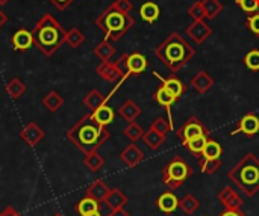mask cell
<instances>
[{"label":"cell","mask_w":259,"mask_h":216,"mask_svg":"<svg viewBox=\"0 0 259 216\" xmlns=\"http://www.w3.org/2000/svg\"><path fill=\"white\" fill-rule=\"evenodd\" d=\"M111 133L106 126L97 123L93 114H85L68 132L67 139L71 141L83 154L97 151L108 139Z\"/></svg>","instance_id":"6da1fadb"},{"label":"cell","mask_w":259,"mask_h":216,"mask_svg":"<svg viewBox=\"0 0 259 216\" xmlns=\"http://www.w3.org/2000/svg\"><path fill=\"white\" fill-rule=\"evenodd\" d=\"M30 32L33 36V44L46 56H52L58 48H61L67 36V30L52 14H44Z\"/></svg>","instance_id":"7a4b0ae2"},{"label":"cell","mask_w":259,"mask_h":216,"mask_svg":"<svg viewBox=\"0 0 259 216\" xmlns=\"http://www.w3.org/2000/svg\"><path fill=\"white\" fill-rule=\"evenodd\" d=\"M155 55L162 64L168 67L170 71L178 73L193 59L196 50L178 32H173L155 48Z\"/></svg>","instance_id":"3957f363"},{"label":"cell","mask_w":259,"mask_h":216,"mask_svg":"<svg viewBox=\"0 0 259 216\" xmlns=\"http://www.w3.org/2000/svg\"><path fill=\"white\" fill-rule=\"evenodd\" d=\"M228 177L249 198L255 197L259 192V159L253 153H247L229 171Z\"/></svg>","instance_id":"277c9868"},{"label":"cell","mask_w":259,"mask_h":216,"mask_svg":"<svg viewBox=\"0 0 259 216\" xmlns=\"http://www.w3.org/2000/svg\"><path fill=\"white\" fill-rule=\"evenodd\" d=\"M96 24L105 32L106 41H118L126 32L132 29L135 20L131 17V14H123L108 6L96 18Z\"/></svg>","instance_id":"5b68a950"},{"label":"cell","mask_w":259,"mask_h":216,"mask_svg":"<svg viewBox=\"0 0 259 216\" xmlns=\"http://www.w3.org/2000/svg\"><path fill=\"white\" fill-rule=\"evenodd\" d=\"M193 176L191 167L181 157H175L170 160L165 168L162 170V183L170 189L176 191L179 189L190 177Z\"/></svg>","instance_id":"8992f818"},{"label":"cell","mask_w":259,"mask_h":216,"mask_svg":"<svg viewBox=\"0 0 259 216\" xmlns=\"http://www.w3.org/2000/svg\"><path fill=\"white\" fill-rule=\"evenodd\" d=\"M178 138L182 141V144L185 145L190 139L197 138V136H208V129L202 124V121L197 117H190L187 120V123L178 129L176 132Z\"/></svg>","instance_id":"52a82bcc"},{"label":"cell","mask_w":259,"mask_h":216,"mask_svg":"<svg viewBox=\"0 0 259 216\" xmlns=\"http://www.w3.org/2000/svg\"><path fill=\"white\" fill-rule=\"evenodd\" d=\"M187 35L196 44H203L212 35V29L205 20H194L193 24L187 29Z\"/></svg>","instance_id":"ba28073f"},{"label":"cell","mask_w":259,"mask_h":216,"mask_svg":"<svg viewBox=\"0 0 259 216\" xmlns=\"http://www.w3.org/2000/svg\"><path fill=\"white\" fill-rule=\"evenodd\" d=\"M240 133H243V135H246V136H249V138H252V136L258 135L259 118L255 115V114H247V115H244V117L240 120L238 127H237L235 130H232V132H231V135H232V136L240 135Z\"/></svg>","instance_id":"9c48e42d"},{"label":"cell","mask_w":259,"mask_h":216,"mask_svg":"<svg viewBox=\"0 0 259 216\" xmlns=\"http://www.w3.org/2000/svg\"><path fill=\"white\" fill-rule=\"evenodd\" d=\"M42 138H44L42 129H41L36 123H33V121L27 123V124L23 127V130L20 132V139H21L24 144H27L29 147L38 145L39 141H41Z\"/></svg>","instance_id":"30bf717a"},{"label":"cell","mask_w":259,"mask_h":216,"mask_svg":"<svg viewBox=\"0 0 259 216\" xmlns=\"http://www.w3.org/2000/svg\"><path fill=\"white\" fill-rule=\"evenodd\" d=\"M217 198H219V201L225 206V209H228V210H238V209H241V206H243V198L231 188V186H226V188H223L219 194H217Z\"/></svg>","instance_id":"8fae6325"},{"label":"cell","mask_w":259,"mask_h":216,"mask_svg":"<svg viewBox=\"0 0 259 216\" xmlns=\"http://www.w3.org/2000/svg\"><path fill=\"white\" fill-rule=\"evenodd\" d=\"M156 206H158L159 212H162L165 215H171L179 209V198L176 197V194H173V191H167L158 197Z\"/></svg>","instance_id":"7c38bea8"},{"label":"cell","mask_w":259,"mask_h":216,"mask_svg":"<svg viewBox=\"0 0 259 216\" xmlns=\"http://www.w3.org/2000/svg\"><path fill=\"white\" fill-rule=\"evenodd\" d=\"M96 73L106 82H118V80H123V76L120 73V70L117 68L115 62L112 61H103L97 68H96Z\"/></svg>","instance_id":"4fadbf2b"},{"label":"cell","mask_w":259,"mask_h":216,"mask_svg":"<svg viewBox=\"0 0 259 216\" xmlns=\"http://www.w3.org/2000/svg\"><path fill=\"white\" fill-rule=\"evenodd\" d=\"M11 42H12L14 50H17V51H26V50H29L33 45L32 32L30 30H26V29H20V30H17L12 35Z\"/></svg>","instance_id":"5bb4252c"},{"label":"cell","mask_w":259,"mask_h":216,"mask_svg":"<svg viewBox=\"0 0 259 216\" xmlns=\"http://www.w3.org/2000/svg\"><path fill=\"white\" fill-rule=\"evenodd\" d=\"M144 153L138 148V145H135L134 142L131 145H127L121 153H120V159L129 167V168H134L137 167L138 164H141L144 160Z\"/></svg>","instance_id":"9a60e30c"},{"label":"cell","mask_w":259,"mask_h":216,"mask_svg":"<svg viewBox=\"0 0 259 216\" xmlns=\"http://www.w3.org/2000/svg\"><path fill=\"white\" fill-rule=\"evenodd\" d=\"M127 201H129V198L126 197V194H123L120 189L114 188V189L109 191V194L106 195V198H105L103 203H105V206H106L108 209H111V212H112V210L124 209V206L127 204Z\"/></svg>","instance_id":"2e32d148"},{"label":"cell","mask_w":259,"mask_h":216,"mask_svg":"<svg viewBox=\"0 0 259 216\" xmlns=\"http://www.w3.org/2000/svg\"><path fill=\"white\" fill-rule=\"evenodd\" d=\"M155 100L158 101V104H161L162 107H165L167 109V114H168V121H170V124H171V104L176 101V97L167 89V88H164L162 85L158 88V91L155 92ZM171 127H173V124H171ZM175 129V127H173Z\"/></svg>","instance_id":"e0dca14e"},{"label":"cell","mask_w":259,"mask_h":216,"mask_svg":"<svg viewBox=\"0 0 259 216\" xmlns=\"http://www.w3.org/2000/svg\"><path fill=\"white\" fill-rule=\"evenodd\" d=\"M155 76L161 80L162 86H164V88H167V89H168V91L176 97V100H178V98L185 92V85H184V83H182V82L175 76V74L165 79V77L159 76V73H156V71H155Z\"/></svg>","instance_id":"ac0fdd59"},{"label":"cell","mask_w":259,"mask_h":216,"mask_svg":"<svg viewBox=\"0 0 259 216\" xmlns=\"http://www.w3.org/2000/svg\"><path fill=\"white\" fill-rule=\"evenodd\" d=\"M193 88L199 94H206L212 86H214V79L206 73V71H199L193 79H191Z\"/></svg>","instance_id":"d6986e66"},{"label":"cell","mask_w":259,"mask_h":216,"mask_svg":"<svg viewBox=\"0 0 259 216\" xmlns=\"http://www.w3.org/2000/svg\"><path fill=\"white\" fill-rule=\"evenodd\" d=\"M109 191H111V189L108 188V185H106L103 180H96V182H93V183L87 188L85 194H87L88 197L97 200L99 203H103L105 198H106V195L109 194Z\"/></svg>","instance_id":"ffe728a7"},{"label":"cell","mask_w":259,"mask_h":216,"mask_svg":"<svg viewBox=\"0 0 259 216\" xmlns=\"http://www.w3.org/2000/svg\"><path fill=\"white\" fill-rule=\"evenodd\" d=\"M146 68H147V59L141 53L127 55V70H129V74L138 76V74L144 73Z\"/></svg>","instance_id":"44dd1931"},{"label":"cell","mask_w":259,"mask_h":216,"mask_svg":"<svg viewBox=\"0 0 259 216\" xmlns=\"http://www.w3.org/2000/svg\"><path fill=\"white\" fill-rule=\"evenodd\" d=\"M118 114H120V117H121L123 120H126L127 123H132V121H135L137 117L141 114V109H140V106H138L134 100H126V101L120 106Z\"/></svg>","instance_id":"7402d4cb"},{"label":"cell","mask_w":259,"mask_h":216,"mask_svg":"<svg viewBox=\"0 0 259 216\" xmlns=\"http://www.w3.org/2000/svg\"><path fill=\"white\" fill-rule=\"evenodd\" d=\"M74 210L80 216L88 215V213H94V212H100V203L88 195H85L76 206Z\"/></svg>","instance_id":"603a6c76"},{"label":"cell","mask_w":259,"mask_h":216,"mask_svg":"<svg viewBox=\"0 0 259 216\" xmlns=\"http://www.w3.org/2000/svg\"><path fill=\"white\" fill-rule=\"evenodd\" d=\"M109 100V97H105L102 92H99L97 89H91L85 97H83V104L91 111L94 112L96 109H99L102 104H105L106 101Z\"/></svg>","instance_id":"cb8c5ba5"},{"label":"cell","mask_w":259,"mask_h":216,"mask_svg":"<svg viewBox=\"0 0 259 216\" xmlns=\"http://www.w3.org/2000/svg\"><path fill=\"white\" fill-rule=\"evenodd\" d=\"M143 141H144V144H146L150 150L156 151V150H159V148L162 147V144L165 142V135H161L159 132L153 130V129L150 127L147 132H144Z\"/></svg>","instance_id":"d4e9b609"},{"label":"cell","mask_w":259,"mask_h":216,"mask_svg":"<svg viewBox=\"0 0 259 216\" xmlns=\"http://www.w3.org/2000/svg\"><path fill=\"white\" fill-rule=\"evenodd\" d=\"M91 114H93L94 120H96L97 123H100L102 126H108V124H111V123L115 120V112H114V109H112L111 106H108L106 103L102 104L99 109H96V111L91 112Z\"/></svg>","instance_id":"484cf974"},{"label":"cell","mask_w":259,"mask_h":216,"mask_svg":"<svg viewBox=\"0 0 259 216\" xmlns=\"http://www.w3.org/2000/svg\"><path fill=\"white\" fill-rule=\"evenodd\" d=\"M64 104V97L61 94H58L56 91H50L44 95L42 98V106L49 111V112H56L62 107Z\"/></svg>","instance_id":"4316f807"},{"label":"cell","mask_w":259,"mask_h":216,"mask_svg":"<svg viewBox=\"0 0 259 216\" xmlns=\"http://www.w3.org/2000/svg\"><path fill=\"white\" fill-rule=\"evenodd\" d=\"M140 15L147 23H155L159 17V8L153 2H146L140 8Z\"/></svg>","instance_id":"83f0119b"},{"label":"cell","mask_w":259,"mask_h":216,"mask_svg":"<svg viewBox=\"0 0 259 216\" xmlns=\"http://www.w3.org/2000/svg\"><path fill=\"white\" fill-rule=\"evenodd\" d=\"M222 156H223V147L217 141L208 139L200 157H205V159H220Z\"/></svg>","instance_id":"f1b7e54d"},{"label":"cell","mask_w":259,"mask_h":216,"mask_svg":"<svg viewBox=\"0 0 259 216\" xmlns=\"http://www.w3.org/2000/svg\"><path fill=\"white\" fill-rule=\"evenodd\" d=\"M83 164L85 167L93 171V173H97L102 170V167L105 165V159L97 153V151H91V153H87L85 157H83Z\"/></svg>","instance_id":"f546056e"},{"label":"cell","mask_w":259,"mask_h":216,"mask_svg":"<svg viewBox=\"0 0 259 216\" xmlns=\"http://www.w3.org/2000/svg\"><path fill=\"white\" fill-rule=\"evenodd\" d=\"M114 53H115V48H114V45L111 44V41H102L99 45H96V48H94V55L103 62V61H111V58L114 56Z\"/></svg>","instance_id":"4dcf8cb0"},{"label":"cell","mask_w":259,"mask_h":216,"mask_svg":"<svg viewBox=\"0 0 259 216\" xmlns=\"http://www.w3.org/2000/svg\"><path fill=\"white\" fill-rule=\"evenodd\" d=\"M6 94L11 97V98H14V100H17V98H20L24 92H26V85L18 79V77H15V79H12L11 82H8V85H6Z\"/></svg>","instance_id":"1f68e13d"},{"label":"cell","mask_w":259,"mask_h":216,"mask_svg":"<svg viewBox=\"0 0 259 216\" xmlns=\"http://www.w3.org/2000/svg\"><path fill=\"white\" fill-rule=\"evenodd\" d=\"M179 207H181L187 215H193V213L200 207V201H199L193 194H187L182 200H179Z\"/></svg>","instance_id":"d6a6232c"},{"label":"cell","mask_w":259,"mask_h":216,"mask_svg":"<svg viewBox=\"0 0 259 216\" xmlns=\"http://www.w3.org/2000/svg\"><path fill=\"white\" fill-rule=\"evenodd\" d=\"M206 18L212 20L223 11V3L220 0H202Z\"/></svg>","instance_id":"836d02e7"},{"label":"cell","mask_w":259,"mask_h":216,"mask_svg":"<svg viewBox=\"0 0 259 216\" xmlns=\"http://www.w3.org/2000/svg\"><path fill=\"white\" fill-rule=\"evenodd\" d=\"M85 41V36L83 33L77 29V27H73L67 32V36H65V44H68L71 48H77L83 44Z\"/></svg>","instance_id":"e575fe53"},{"label":"cell","mask_w":259,"mask_h":216,"mask_svg":"<svg viewBox=\"0 0 259 216\" xmlns=\"http://www.w3.org/2000/svg\"><path fill=\"white\" fill-rule=\"evenodd\" d=\"M208 139H209L208 136H197V138L190 139L184 147H185V148H188L193 154H196V156H202V151H203V148H205V145H206V141H208Z\"/></svg>","instance_id":"d590c367"},{"label":"cell","mask_w":259,"mask_h":216,"mask_svg":"<svg viewBox=\"0 0 259 216\" xmlns=\"http://www.w3.org/2000/svg\"><path fill=\"white\" fill-rule=\"evenodd\" d=\"M199 165H200V170L203 174H215L217 170L222 167V159H205V157H200L199 160Z\"/></svg>","instance_id":"8d00e7d4"},{"label":"cell","mask_w":259,"mask_h":216,"mask_svg":"<svg viewBox=\"0 0 259 216\" xmlns=\"http://www.w3.org/2000/svg\"><path fill=\"white\" fill-rule=\"evenodd\" d=\"M123 133H124V136H126L131 142H137L138 139L143 138L144 130H143V127H141L140 124H137L135 121H132V123L127 124V127L124 129Z\"/></svg>","instance_id":"74e56055"},{"label":"cell","mask_w":259,"mask_h":216,"mask_svg":"<svg viewBox=\"0 0 259 216\" xmlns=\"http://www.w3.org/2000/svg\"><path fill=\"white\" fill-rule=\"evenodd\" d=\"M244 64L249 70L259 71V50H250L244 58Z\"/></svg>","instance_id":"f35d334b"},{"label":"cell","mask_w":259,"mask_h":216,"mask_svg":"<svg viewBox=\"0 0 259 216\" xmlns=\"http://www.w3.org/2000/svg\"><path fill=\"white\" fill-rule=\"evenodd\" d=\"M188 15H190L191 18H194V20H205V18H206L202 0H199V2H196V3H193V5L190 6Z\"/></svg>","instance_id":"ab89813d"},{"label":"cell","mask_w":259,"mask_h":216,"mask_svg":"<svg viewBox=\"0 0 259 216\" xmlns=\"http://www.w3.org/2000/svg\"><path fill=\"white\" fill-rule=\"evenodd\" d=\"M150 127H152L153 130L159 132L161 135H165V136H167V133L173 129L171 124H170V121H168V120H164V118H158L156 121H153V124H152Z\"/></svg>","instance_id":"60d3db41"},{"label":"cell","mask_w":259,"mask_h":216,"mask_svg":"<svg viewBox=\"0 0 259 216\" xmlns=\"http://www.w3.org/2000/svg\"><path fill=\"white\" fill-rule=\"evenodd\" d=\"M109 6L118 12H123V14H129L134 9V5L131 0H114Z\"/></svg>","instance_id":"b9f144b4"},{"label":"cell","mask_w":259,"mask_h":216,"mask_svg":"<svg viewBox=\"0 0 259 216\" xmlns=\"http://www.w3.org/2000/svg\"><path fill=\"white\" fill-rule=\"evenodd\" d=\"M237 5L244 12H256L259 9V0H237Z\"/></svg>","instance_id":"7bdbcfd3"},{"label":"cell","mask_w":259,"mask_h":216,"mask_svg":"<svg viewBox=\"0 0 259 216\" xmlns=\"http://www.w3.org/2000/svg\"><path fill=\"white\" fill-rule=\"evenodd\" d=\"M115 65L117 68L120 70L121 76H123V80H126L131 74H129V70H127V55H121L118 61H115Z\"/></svg>","instance_id":"ee69618b"},{"label":"cell","mask_w":259,"mask_h":216,"mask_svg":"<svg viewBox=\"0 0 259 216\" xmlns=\"http://www.w3.org/2000/svg\"><path fill=\"white\" fill-rule=\"evenodd\" d=\"M247 26L250 27V30H252L255 35H258L259 36V12L252 14V15L247 18Z\"/></svg>","instance_id":"f6af8a7d"},{"label":"cell","mask_w":259,"mask_h":216,"mask_svg":"<svg viewBox=\"0 0 259 216\" xmlns=\"http://www.w3.org/2000/svg\"><path fill=\"white\" fill-rule=\"evenodd\" d=\"M50 3H53L59 11H65L74 0H49Z\"/></svg>","instance_id":"bcb514c9"},{"label":"cell","mask_w":259,"mask_h":216,"mask_svg":"<svg viewBox=\"0 0 259 216\" xmlns=\"http://www.w3.org/2000/svg\"><path fill=\"white\" fill-rule=\"evenodd\" d=\"M0 216H23L21 213H18V210L12 206H6L2 212H0Z\"/></svg>","instance_id":"7dc6e473"},{"label":"cell","mask_w":259,"mask_h":216,"mask_svg":"<svg viewBox=\"0 0 259 216\" xmlns=\"http://www.w3.org/2000/svg\"><path fill=\"white\" fill-rule=\"evenodd\" d=\"M219 216H246V215L241 212V209H238V210H228V209H226L222 215H219Z\"/></svg>","instance_id":"c3c4849f"},{"label":"cell","mask_w":259,"mask_h":216,"mask_svg":"<svg viewBox=\"0 0 259 216\" xmlns=\"http://www.w3.org/2000/svg\"><path fill=\"white\" fill-rule=\"evenodd\" d=\"M108 216H131L124 209H118V210H112Z\"/></svg>","instance_id":"681fc988"},{"label":"cell","mask_w":259,"mask_h":216,"mask_svg":"<svg viewBox=\"0 0 259 216\" xmlns=\"http://www.w3.org/2000/svg\"><path fill=\"white\" fill-rule=\"evenodd\" d=\"M6 21H8V15H6V14L2 11V8H0V27H2Z\"/></svg>","instance_id":"f907efd6"},{"label":"cell","mask_w":259,"mask_h":216,"mask_svg":"<svg viewBox=\"0 0 259 216\" xmlns=\"http://www.w3.org/2000/svg\"><path fill=\"white\" fill-rule=\"evenodd\" d=\"M83 216H102V213H100V212H94V213H88V215Z\"/></svg>","instance_id":"816d5d0a"},{"label":"cell","mask_w":259,"mask_h":216,"mask_svg":"<svg viewBox=\"0 0 259 216\" xmlns=\"http://www.w3.org/2000/svg\"><path fill=\"white\" fill-rule=\"evenodd\" d=\"M8 2H9V0H0V6H3V5H6Z\"/></svg>","instance_id":"f5cc1de1"},{"label":"cell","mask_w":259,"mask_h":216,"mask_svg":"<svg viewBox=\"0 0 259 216\" xmlns=\"http://www.w3.org/2000/svg\"><path fill=\"white\" fill-rule=\"evenodd\" d=\"M53 216H62V215H61V213H55V215H53Z\"/></svg>","instance_id":"db71d44e"}]
</instances>
